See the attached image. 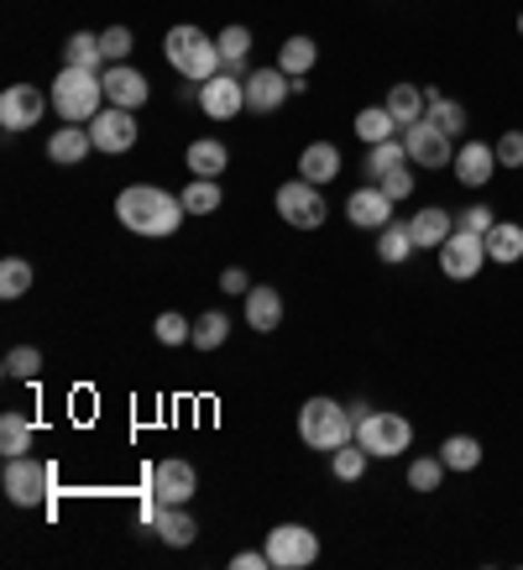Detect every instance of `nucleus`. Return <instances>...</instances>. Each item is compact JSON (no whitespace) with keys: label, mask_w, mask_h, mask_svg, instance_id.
I'll return each instance as SVG.
<instances>
[{"label":"nucleus","mask_w":523,"mask_h":570,"mask_svg":"<svg viewBox=\"0 0 523 570\" xmlns=\"http://www.w3.org/2000/svg\"><path fill=\"white\" fill-rule=\"evenodd\" d=\"M194 492H199V471L189 466V461H157L152 476H147V498L162 502V508H184V502H194Z\"/></svg>","instance_id":"nucleus-10"},{"label":"nucleus","mask_w":523,"mask_h":570,"mask_svg":"<svg viewBox=\"0 0 523 570\" xmlns=\"http://www.w3.org/2000/svg\"><path fill=\"white\" fill-rule=\"evenodd\" d=\"M298 440L319 455H330V450L351 445L356 440V419H351L346 403H335V397H309L304 409H298Z\"/></svg>","instance_id":"nucleus-3"},{"label":"nucleus","mask_w":523,"mask_h":570,"mask_svg":"<svg viewBox=\"0 0 523 570\" xmlns=\"http://www.w3.org/2000/svg\"><path fill=\"white\" fill-rule=\"evenodd\" d=\"M152 335H157V346H194V320L189 314H178V309H162L152 320Z\"/></svg>","instance_id":"nucleus-36"},{"label":"nucleus","mask_w":523,"mask_h":570,"mask_svg":"<svg viewBox=\"0 0 523 570\" xmlns=\"http://www.w3.org/2000/svg\"><path fill=\"white\" fill-rule=\"evenodd\" d=\"M220 294H230V298L251 294V277H246V267H226V273H220Z\"/></svg>","instance_id":"nucleus-47"},{"label":"nucleus","mask_w":523,"mask_h":570,"mask_svg":"<svg viewBox=\"0 0 523 570\" xmlns=\"http://www.w3.org/2000/svg\"><path fill=\"white\" fill-rule=\"evenodd\" d=\"M241 314L257 335H273V330L283 325V294L278 288H257V283H251V294L241 298Z\"/></svg>","instance_id":"nucleus-23"},{"label":"nucleus","mask_w":523,"mask_h":570,"mask_svg":"<svg viewBox=\"0 0 523 570\" xmlns=\"http://www.w3.org/2000/svg\"><path fill=\"white\" fill-rule=\"evenodd\" d=\"M356 445L372 455V461H398L414 450V424L393 409H372L366 419H356Z\"/></svg>","instance_id":"nucleus-5"},{"label":"nucleus","mask_w":523,"mask_h":570,"mask_svg":"<svg viewBox=\"0 0 523 570\" xmlns=\"http://www.w3.org/2000/svg\"><path fill=\"white\" fill-rule=\"evenodd\" d=\"M424 121H435L440 131H451V137H466V105L451 100V95H440V89H424Z\"/></svg>","instance_id":"nucleus-25"},{"label":"nucleus","mask_w":523,"mask_h":570,"mask_svg":"<svg viewBox=\"0 0 523 570\" xmlns=\"http://www.w3.org/2000/svg\"><path fill=\"white\" fill-rule=\"evenodd\" d=\"M440 461H445V471L466 476V471L482 466V440H476V434H445V445H440Z\"/></svg>","instance_id":"nucleus-31"},{"label":"nucleus","mask_w":523,"mask_h":570,"mask_svg":"<svg viewBox=\"0 0 523 570\" xmlns=\"http://www.w3.org/2000/svg\"><path fill=\"white\" fill-rule=\"evenodd\" d=\"M48 100H52V110H58V121H69V126H89L105 105H110L105 100V79L89 69H58Z\"/></svg>","instance_id":"nucleus-4"},{"label":"nucleus","mask_w":523,"mask_h":570,"mask_svg":"<svg viewBox=\"0 0 523 570\" xmlns=\"http://www.w3.org/2000/svg\"><path fill=\"white\" fill-rule=\"evenodd\" d=\"M408 230H414V246L418 252H440V246L451 242V230H455V215L445 205H424L408 215Z\"/></svg>","instance_id":"nucleus-20"},{"label":"nucleus","mask_w":523,"mask_h":570,"mask_svg":"<svg viewBox=\"0 0 523 570\" xmlns=\"http://www.w3.org/2000/svg\"><path fill=\"white\" fill-rule=\"evenodd\" d=\"M48 105L52 100L37 85H11L6 95H0V126H6V131H27V126L42 121Z\"/></svg>","instance_id":"nucleus-16"},{"label":"nucleus","mask_w":523,"mask_h":570,"mask_svg":"<svg viewBox=\"0 0 523 570\" xmlns=\"http://www.w3.org/2000/svg\"><path fill=\"white\" fill-rule=\"evenodd\" d=\"M414 230H408V220H387L383 230H377V257L387 262V267H403V262L414 257Z\"/></svg>","instance_id":"nucleus-30"},{"label":"nucleus","mask_w":523,"mask_h":570,"mask_svg":"<svg viewBox=\"0 0 523 570\" xmlns=\"http://www.w3.org/2000/svg\"><path fill=\"white\" fill-rule=\"evenodd\" d=\"M215 42H220V73H236V79H246V58H251V32H246L241 21H236V27H226V32L215 37Z\"/></svg>","instance_id":"nucleus-29"},{"label":"nucleus","mask_w":523,"mask_h":570,"mask_svg":"<svg viewBox=\"0 0 523 570\" xmlns=\"http://www.w3.org/2000/svg\"><path fill=\"white\" fill-rule=\"evenodd\" d=\"M141 137V126H137V110H121V105H105L100 116L89 121V141H95V153H110V157H121L131 153Z\"/></svg>","instance_id":"nucleus-9"},{"label":"nucleus","mask_w":523,"mask_h":570,"mask_svg":"<svg viewBox=\"0 0 523 570\" xmlns=\"http://www.w3.org/2000/svg\"><path fill=\"white\" fill-rule=\"evenodd\" d=\"M346 220L356 225V230H383V225L393 220V199L383 194V184H362V189H351Z\"/></svg>","instance_id":"nucleus-18"},{"label":"nucleus","mask_w":523,"mask_h":570,"mask_svg":"<svg viewBox=\"0 0 523 570\" xmlns=\"http://www.w3.org/2000/svg\"><path fill=\"white\" fill-rule=\"evenodd\" d=\"M492 147H497V163H503V168H523V131H503Z\"/></svg>","instance_id":"nucleus-46"},{"label":"nucleus","mask_w":523,"mask_h":570,"mask_svg":"<svg viewBox=\"0 0 523 570\" xmlns=\"http://www.w3.org/2000/svg\"><path fill=\"white\" fill-rule=\"evenodd\" d=\"M487 242V262H497V267H513V262H523V225H513V220H497L482 236Z\"/></svg>","instance_id":"nucleus-26"},{"label":"nucleus","mask_w":523,"mask_h":570,"mask_svg":"<svg viewBox=\"0 0 523 570\" xmlns=\"http://www.w3.org/2000/svg\"><path fill=\"white\" fill-rule=\"evenodd\" d=\"M455 225L471 230V236H487L492 225H497V215H492V205H466V209H455Z\"/></svg>","instance_id":"nucleus-44"},{"label":"nucleus","mask_w":523,"mask_h":570,"mask_svg":"<svg viewBox=\"0 0 523 570\" xmlns=\"http://www.w3.org/2000/svg\"><path fill=\"white\" fill-rule=\"evenodd\" d=\"M377 184H383V194L393 199V205H403V199L414 194V163H408V168H393V174L377 178Z\"/></svg>","instance_id":"nucleus-45"},{"label":"nucleus","mask_w":523,"mask_h":570,"mask_svg":"<svg viewBox=\"0 0 523 570\" xmlns=\"http://www.w3.org/2000/svg\"><path fill=\"white\" fill-rule=\"evenodd\" d=\"M199 110L209 121H236L246 110V85L236 73H215L209 85H199Z\"/></svg>","instance_id":"nucleus-14"},{"label":"nucleus","mask_w":523,"mask_h":570,"mask_svg":"<svg viewBox=\"0 0 523 570\" xmlns=\"http://www.w3.org/2000/svg\"><path fill=\"white\" fill-rule=\"evenodd\" d=\"M341 168H346V163H341V147H335V141H309V147L298 153V178L314 184V189H330L335 178H341Z\"/></svg>","instance_id":"nucleus-19"},{"label":"nucleus","mask_w":523,"mask_h":570,"mask_svg":"<svg viewBox=\"0 0 523 570\" xmlns=\"http://www.w3.org/2000/svg\"><path fill=\"white\" fill-rule=\"evenodd\" d=\"M482 267H487V242L455 225L451 242L440 246V273L451 277V283H471V277L482 273Z\"/></svg>","instance_id":"nucleus-11"},{"label":"nucleus","mask_w":523,"mask_h":570,"mask_svg":"<svg viewBox=\"0 0 523 570\" xmlns=\"http://www.w3.org/2000/svg\"><path fill=\"white\" fill-rule=\"evenodd\" d=\"M116 220H121L131 236L162 242V236H174L178 225L189 220V209H184V194H168V189H157V184H126V189L116 194Z\"/></svg>","instance_id":"nucleus-1"},{"label":"nucleus","mask_w":523,"mask_h":570,"mask_svg":"<svg viewBox=\"0 0 523 570\" xmlns=\"http://www.w3.org/2000/svg\"><path fill=\"white\" fill-rule=\"evenodd\" d=\"M63 69H89V73H105V48H100V32H73L63 42Z\"/></svg>","instance_id":"nucleus-27"},{"label":"nucleus","mask_w":523,"mask_h":570,"mask_svg":"<svg viewBox=\"0 0 523 570\" xmlns=\"http://www.w3.org/2000/svg\"><path fill=\"white\" fill-rule=\"evenodd\" d=\"M11 382H32L37 372H42V351L37 346H11L6 351V366H0Z\"/></svg>","instance_id":"nucleus-41"},{"label":"nucleus","mask_w":523,"mask_h":570,"mask_svg":"<svg viewBox=\"0 0 523 570\" xmlns=\"http://www.w3.org/2000/svg\"><path fill=\"white\" fill-rule=\"evenodd\" d=\"M147 529H152L168 550H189L194 539H199V523L189 519V508H162V502H157V513H152V523H147Z\"/></svg>","instance_id":"nucleus-21"},{"label":"nucleus","mask_w":523,"mask_h":570,"mask_svg":"<svg viewBox=\"0 0 523 570\" xmlns=\"http://www.w3.org/2000/svg\"><path fill=\"white\" fill-rule=\"evenodd\" d=\"M519 37H523V11H519Z\"/></svg>","instance_id":"nucleus-49"},{"label":"nucleus","mask_w":523,"mask_h":570,"mask_svg":"<svg viewBox=\"0 0 523 570\" xmlns=\"http://www.w3.org/2000/svg\"><path fill=\"white\" fill-rule=\"evenodd\" d=\"M273 205H278L283 225H294V230H319V225H325V189H314V184H304V178L278 184Z\"/></svg>","instance_id":"nucleus-8"},{"label":"nucleus","mask_w":523,"mask_h":570,"mask_svg":"<svg viewBox=\"0 0 523 570\" xmlns=\"http://www.w3.org/2000/svg\"><path fill=\"white\" fill-rule=\"evenodd\" d=\"M330 471L341 476V482H362L366 476V450L351 440V445H341V450H330Z\"/></svg>","instance_id":"nucleus-42"},{"label":"nucleus","mask_w":523,"mask_h":570,"mask_svg":"<svg viewBox=\"0 0 523 570\" xmlns=\"http://www.w3.org/2000/svg\"><path fill=\"white\" fill-rule=\"evenodd\" d=\"M162 58L189 85H209L220 73V42L209 32H199V27H174V32L162 37Z\"/></svg>","instance_id":"nucleus-2"},{"label":"nucleus","mask_w":523,"mask_h":570,"mask_svg":"<svg viewBox=\"0 0 523 570\" xmlns=\"http://www.w3.org/2000/svg\"><path fill=\"white\" fill-rule=\"evenodd\" d=\"M100 79H105V100L121 105V110H141V105L152 100V85H147V73L131 69V63H110Z\"/></svg>","instance_id":"nucleus-17"},{"label":"nucleus","mask_w":523,"mask_h":570,"mask_svg":"<svg viewBox=\"0 0 523 570\" xmlns=\"http://www.w3.org/2000/svg\"><path fill=\"white\" fill-rule=\"evenodd\" d=\"M0 455H32V419L27 414H0Z\"/></svg>","instance_id":"nucleus-35"},{"label":"nucleus","mask_w":523,"mask_h":570,"mask_svg":"<svg viewBox=\"0 0 523 570\" xmlns=\"http://www.w3.org/2000/svg\"><path fill=\"white\" fill-rule=\"evenodd\" d=\"M95 153V141H89V126H58L48 137V163H58V168H79L85 157Z\"/></svg>","instance_id":"nucleus-22"},{"label":"nucleus","mask_w":523,"mask_h":570,"mask_svg":"<svg viewBox=\"0 0 523 570\" xmlns=\"http://www.w3.org/2000/svg\"><path fill=\"white\" fill-rule=\"evenodd\" d=\"M451 168H455V184H466V189H487L492 174H497L503 163H497V147H492V141H461Z\"/></svg>","instance_id":"nucleus-15"},{"label":"nucleus","mask_w":523,"mask_h":570,"mask_svg":"<svg viewBox=\"0 0 523 570\" xmlns=\"http://www.w3.org/2000/svg\"><path fill=\"white\" fill-rule=\"evenodd\" d=\"M383 105L393 110V121H398V126L424 121V85H393Z\"/></svg>","instance_id":"nucleus-33"},{"label":"nucleus","mask_w":523,"mask_h":570,"mask_svg":"<svg viewBox=\"0 0 523 570\" xmlns=\"http://www.w3.org/2000/svg\"><path fill=\"white\" fill-rule=\"evenodd\" d=\"M184 163H189L194 178H220L230 168V147L226 141H215V137H199V141H189Z\"/></svg>","instance_id":"nucleus-24"},{"label":"nucleus","mask_w":523,"mask_h":570,"mask_svg":"<svg viewBox=\"0 0 523 570\" xmlns=\"http://www.w3.org/2000/svg\"><path fill=\"white\" fill-rule=\"evenodd\" d=\"M319 63V48H314V37H288L278 48V69L288 73V79H304V73Z\"/></svg>","instance_id":"nucleus-32"},{"label":"nucleus","mask_w":523,"mask_h":570,"mask_svg":"<svg viewBox=\"0 0 523 570\" xmlns=\"http://www.w3.org/2000/svg\"><path fill=\"white\" fill-rule=\"evenodd\" d=\"M451 131H440L435 121H414L403 126V147H408V163L414 168H451L455 163V147H451Z\"/></svg>","instance_id":"nucleus-12"},{"label":"nucleus","mask_w":523,"mask_h":570,"mask_svg":"<svg viewBox=\"0 0 523 570\" xmlns=\"http://www.w3.org/2000/svg\"><path fill=\"white\" fill-rule=\"evenodd\" d=\"M230 570H273V560H267V550H241L230 560Z\"/></svg>","instance_id":"nucleus-48"},{"label":"nucleus","mask_w":523,"mask_h":570,"mask_svg":"<svg viewBox=\"0 0 523 570\" xmlns=\"http://www.w3.org/2000/svg\"><path fill=\"white\" fill-rule=\"evenodd\" d=\"M241 85H246V110H251V116H273V110H283V100L294 95V79H288L278 63H273V69H251Z\"/></svg>","instance_id":"nucleus-13"},{"label":"nucleus","mask_w":523,"mask_h":570,"mask_svg":"<svg viewBox=\"0 0 523 570\" xmlns=\"http://www.w3.org/2000/svg\"><path fill=\"white\" fill-rule=\"evenodd\" d=\"M32 262L27 257H6L0 262V298H21V294H32Z\"/></svg>","instance_id":"nucleus-40"},{"label":"nucleus","mask_w":523,"mask_h":570,"mask_svg":"<svg viewBox=\"0 0 523 570\" xmlns=\"http://www.w3.org/2000/svg\"><path fill=\"white\" fill-rule=\"evenodd\" d=\"M262 550H267L273 570H309L319 560V534H314L309 523H278Z\"/></svg>","instance_id":"nucleus-7"},{"label":"nucleus","mask_w":523,"mask_h":570,"mask_svg":"<svg viewBox=\"0 0 523 570\" xmlns=\"http://www.w3.org/2000/svg\"><path fill=\"white\" fill-rule=\"evenodd\" d=\"M351 131L362 137V147H377V141L398 137L403 126L393 121V110H387V105H366V110H356V121H351Z\"/></svg>","instance_id":"nucleus-28"},{"label":"nucleus","mask_w":523,"mask_h":570,"mask_svg":"<svg viewBox=\"0 0 523 570\" xmlns=\"http://www.w3.org/2000/svg\"><path fill=\"white\" fill-rule=\"evenodd\" d=\"M440 482H445V461L435 455H414L408 461V492H418V498H430V492H440Z\"/></svg>","instance_id":"nucleus-38"},{"label":"nucleus","mask_w":523,"mask_h":570,"mask_svg":"<svg viewBox=\"0 0 523 570\" xmlns=\"http://www.w3.org/2000/svg\"><path fill=\"white\" fill-rule=\"evenodd\" d=\"M393 168H408L403 131H398V137H387V141H377V147H366V174H372V178H387Z\"/></svg>","instance_id":"nucleus-34"},{"label":"nucleus","mask_w":523,"mask_h":570,"mask_svg":"<svg viewBox=\"0 0 523 570\" xmlns=\"http://www.w3.org/2000/svg\"><path fill=\"white\" fill-rule=\"evenodd\" d=\"M230 341V314L226 309H205L194 320V346L199 351H220Z\"/></svg>","instance_id":"nucleus-37"},{"label":"nucleus","mask_w":523,"mask_h":570,"mask_svg":"<svg viewBox=\"0 0 523 570\" xmlns=\"http://www.w3.org/2000/svg\"><path fill=\"white\" fill-rule=\"evenodd\" d=\"M0 487H6V502L37 508V502L52 498V466L48 461H32V455H11L6 471H0Z\"/></svg>","instance_id":"nucleus-6"},{"label":"nucleus","mask_w":523,"mask_h":570,"mask_svg":"<svg viewBox=\"0 0 523 570\" xmlns=\"http://www.w3.org/2000/svg\"><path fill=\"white\" fill-rule=\"evenodd\" d=\"M220 205H226L220 178H189V189H184V209H189V215H215Z\"/></svg>","instance_id":"nucleus-39"},{"label":"nucleus","mask_w":523,"mask_h":570,"mask_svg":"<svg viewBox=\"0 0 523 570\" xmlns=\"http://www.w3.org/2000/svg\"><path fill=\"white\" fill-rule=\"evenodd\" d=\"M100 48H105V63H126L131 48H137V37H131V27H105Z\"/></svg>","instance_id":"nucleus-43"}]
</instances>
